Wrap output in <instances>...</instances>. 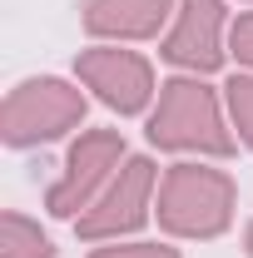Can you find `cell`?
Returning <instances> with one entry per match:
<instances>
[{"label":"cell","instance_id":"1","mask_svg":"<svg viewBox=\"0 0 253 258\" xmlns=\"http://www.w3.org/2000/svg\"><path fill=\"white\" fill-rule=\"evenodd\" d=\"M149 144L169 154H199V159H228L238 149V134L228 124V104L204 75H174L159 85V99L149 109Z\"/></svg>","mask_w":253,"mask_h":258},{"label":"cell","instance_id":"2","mask_svg":"<svg viewBox=\"0 0 253 258\" xmlns=\"http://www.w3.org/2000/svg\"><path fill=\"white\" fill-rule=\"evenodd\" d=\"M233 209H238V184L228 169H214L204 159H179L159 179L154 219L169 238L214 243L233 228Z\"/></svg>","mask_w":253,"mask_h":258},{"label":"cell","instance_id":"3","mask_svg":"<svg viewBox=\"0 0 253 258\" xmlns=\"http://www.w3.org/2000/svg\"><path fill=\"white\" fill-rule=\"evenodd\" d=\"M90 114V99L75 80L60 75H30L20 80L5 104H0V144L5 149H40V144H55L65 134L85 124Z\"/></svg>","mask_w":253,"mask_h":258},{"label":"cell","instance_id":"4","mask_svg":"<svg viewBox=\"0 0 253 258\" xmlns=\"http://www.w3.org/2000/svg\"><path fill=\"white\" fill-rule=\"evenodd\" d=\"M159 174L149 154H129L119 164V174L104 184L95 204L75 219V233L95 248V243H114V238H134L139 228L154 219V199H159Z\"/></svg>","mask_w":253,"mask_h":258},{"label":"cell","instance_id":"5","mask_svg":"<svg viewBox=\"0 0 253 258\" xmlns=\"http://www.w3.org/2000/svg\"><path fill=\"white\" fill-rule=\"evenodd\" d=\"M124 159H129V149H124V134L119 129H80V139L65 154V174L45 194L50 219H70L75 224L99 194H104V184L119 174Z\"/></svg>","mask_w":253,"mask_h":258},{"label":"cell","instance_id":"6","mask_svg":"<svg viewBox=\"0 0 253 258\" xmlns=\"http://www.w3.org/2000/svg\"><path fill=\"white\" fill-rule=\"evenodd\" d=\"M75 80H80L104 109H114L119 119L149 114L154 99H159L154 64L144 60L139 50H124V45H85V50L75 55Z\"/></svg>","mask_w":253,"mask_h":258},{"label":"cell","instance_id":"7","mask_svg":"<svg viewBox=\"0 0 253 258\" xmlns=\"http://www.w3.org/2000/svg\"><path fill=\"white\" fill-rule=\"evenodd\" d=\"M228 10L223 0H179L174 25L159 40V55L179 75H214L228 60Z\"/></svg>","mask_w":253,"mask_h":258},{"label":"cell","instance_id":"8","mask_svg":"<svg viewBox=\"0 0 253 258\" xmlns=\"http://www.w3.org/2000/svg\"><path fill=\"white\" fill-rule=\"evenodd\" d=\"M174 10L179 0H85L80 25L95 45H139V40H164Z\"/></svg>","mask_w":253,"mask_h":258},{"label":"cell","instance_id":"9","mask_svg":"<svg viewBox=\"0 0 253 258\" xmlns=\"http://www.w3.org/2000/svg\"><path fill=\"white\" fill-rule=\"evenodd\" d=\"M0 258H55V243L35 219L5 209L0 214Z\"/></svg>","mask_w":253,"mask_h":258},{"label":"cell","instance_id":"10","mask_svg":"<svg viewBox=\"0 0 253 258\" xmlns=\"http://www.w3.org/2000/svg\"><path fill=\"white\" fill-rule=\"evenodd\" d=\"M223 104H228V124L238 134V144L253 154V75L238 70L228 85H223Z\"/></svg>","mask_w":253,"mask_h":258},{"label":"cell","instance_id":"11","mask_svg":"<svg viewBox=\"0 0 253 258\" xmlns=\"http://www.w3.org/2000/svg\"><path fill=\"white\" fill-rule=\"evenodd\" d=\"M90 258H184L174 243H149V238H114V243H95Z\"/></svg>","mask_w":253,"mask_h":258},{"label":"cell","instance_id":"12","mask_svg":"<svg viewBox=\"0 0 253 258\" xmlns=\"http://www.w3.org/2000/svg\"><path fill=\"white\" fill-rule=\"evenodd\" d=\"M228 55L238 60V70L253 75V10H243V15L228 25Z\"/></svg>","mask_w":253,"mask_h":258},{"label":"cell","instance_id":"13","mask_svg":"<svg viewBox=\"0 0 253 258\" xmlns=\"http://www.w3.org/2000/svg\"><path fill=\"white\" fill-rule=\"evenodd\" d=\"M243 253H248V258H253V224H248V228H243Z\"/></svg>","mask_w":253,"mask_h":258},{"label":"cell","instance_id":"14","mask_svg":"<svg viewBox=\"0 0 253 258\" xmlns=\"http://www.w3.org/2000/svg\"><path fill=\"white\" fill-rule=\"evenodd\" d=\"M243 5H253V0H243Z\"/></svg>","mask_w":253,"mask_h":258}]
</instances>
